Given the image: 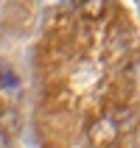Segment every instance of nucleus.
Instances as JSON below:
<instances>
[{"label":"nucleus","instance_id":"f03ea898","mask_svg":"<svg viewBox=\"0 0 140 148\" xmlns=\"http://www.w3.org/2000/svg\"><path fill=\"white\" fill-rule=\"evenodd\" d=\"M79 11H81L87 20H98V17H104V11H107V0H81Z\"/></svg>","mask_w":140,"mask_h":148},{"label":"nucleus","instance_id":"423d86ee","mask_svg":"<svg viewBox=\"0 0 140 148\" xmlns=\"http://www.w3.org/2000/svg\"><path fill=\"white\" fill-rule=\"evenodd\" d=\"M8 143H11V134H8L6 129H0V148H6Z\"/></svg>","mask_w":140,"mask_h":148},{"label":"nucleus","instance_id":"7ed1b4c3","mask_svg":"<svg viewBox=\"0 0 140 148\" xmlns=\"http://www.w3.org/2000/svg\"><path fill=\"white\" fill-rule=\"evenodd\" d=\"M0 129H6L8 134H14L20 129V115L14 112V106H3L0 109Z\"/></svg>","mask_w":140,"mask_h":148},{"label":"nucleus","instance_id":"39448f33","mask_svg":"<svg viewBox=\"0 0 140 148\" xmlns=\"http://www.w3.org/2000/svg\"><path fill=\"white\" fill-rule=\"evenodd\" d=\"M0 87L14 90V87H17V75H14V73H3V75H0Z\"/></svg>","mask_w":140,"mask_h":148},{"label":"nucleus","instance_id":"f257e3e1","mask_svg":"<svg viewBox=\"0 0 140 148\" xmlns=\"http://www.w3.org/2000/svg\"><path fill=\"white\" fill-rule=\"evenodd\" d=\"M118 123L112 120V117H101V120H95V123L90 126V140L95 143V145H109V143L118 140Z\"/></svg>","mask_w":140,"mask_h":148},{"label":"nucleus","instance_id":"20e7f679","mask_svg":"<svg viewBox=\"0 0 140 148\" xmlns=\"http://www.w3.org/2000/svg\"><path fill=\"white\" fill-rule=\"evenodd\" d=\"M112 120L118 123V129H134V112L132 109H115Z\"/></svg>","mask_w":140,"mask_h":148}]
</instances>
